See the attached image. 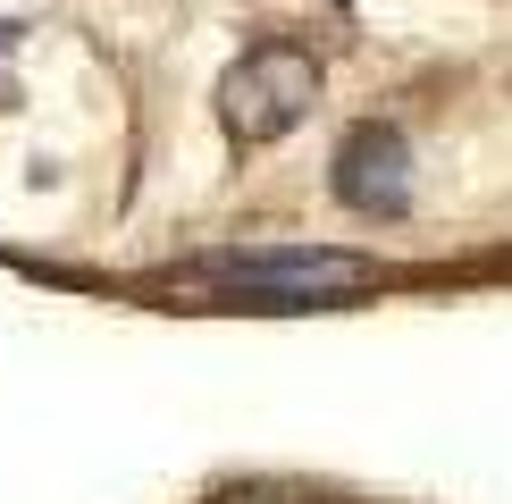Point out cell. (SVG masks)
<instances>
[{"instance_id":"7a4b0ae2","label":"cell","mask_w":512,"mask_h":504,"mask_svg":"<svg viewBox=\"0 0 512 504\" xmlns=\"http://www.w3.org/2000/svg\"><path fill=\"white\" fill-rule=\"evenodd\" d=\"M202 278L244 286V294H294V303H319V294L370 286V261H353V252H219V261H202Z\"/></svg>"},{"instance_id":"3957f363","label":"cell","mask_w":512,"mask_h":504,"mask_svg":"<svg viewBox=\"0 0 512 504\" xmlns=\"http://www.w3.org/2000/svg\"><path fill=\"white\" fill-rule=\"evenodd\" d=\"M403 194H412V152H403L395 126H353L345 143H336V202L370 210V219H387V210H403Z\"/></svg>"},{"instance_id":"6da1fadb","label":"cell","mask_w":512,"mask_h":504,"mask_svg":"<svg viewBox=\"0 0 512 504\" xmlns=\"http://www.w3.org/2000/svg\"><path fill=\"white\" fill-rule=\"evenodd\" d=\"M311 101H319V68L294 42H261V51L236 59L227 84H219V118H227L236 143H277L286 126L311 118Z\"/></svg>"}]
</instances>
